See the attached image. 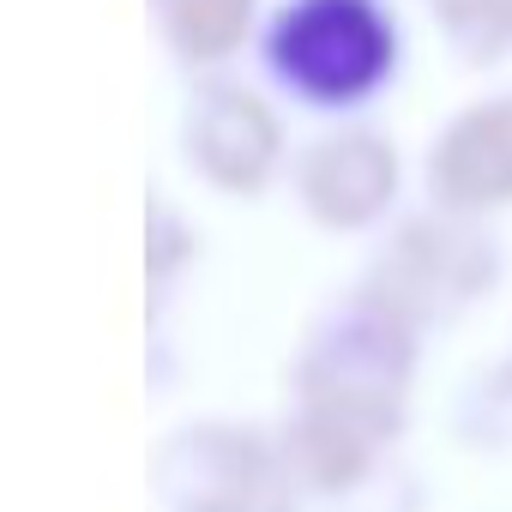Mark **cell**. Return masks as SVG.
Returning <instances> with one entry per match:
<instances>
[{"mask_svg": "<svg viewBox=\"0 0 512 512\" xmlns=\"http://www.w3.org/2000/svg\"><path fill=\"white\" fill-rule=\"evenodd\" d=\"M422 326H410L398 308H386L368 284H350L326 296L290 356V398L296 410H314L326 422H344L350 434L398 452L416 416V374H422Z\"/></svg>", "mask_w": 512, "mask_h": 512, "instance_id": "6da1fadb", "label": "cell"}, {"mask_svg": "<svg viewBox=\"0 0 512 512\" xmlns=\"http://www.w3.org/2000/svg\"><path fill=\"white\" fill-rule=\"evenodd\" d=\"M272 91L314 115H362L404 73V25L386 0H278L260 31Z\"/></svg>", "mask_w": 512, "mask_h": 512, "instance_id": "7a4b0ae2", "label": "cell"}, {"mask_svg": "<svg viewBox=\"0 0 512 512\" xmlns=\"http://www.w3.org/2000/svg\"><path fill=\"white\" fill-rule=\"evenodd\" d=\"M500 278H506V241L494 217H470L422 199L416 211H398L374 235L356 284H368L410 326L446 332L482 302H494Z\"/></svg>", "mask_w": 512, "mask_h": 512, "instance_id": "3957f363", "label": "cell"}, {"mask_svg": "<svg viewBox=\"0 0 512 512\" xmlns=\"http://www.w3.org/2000/svg\"><path fill=\"white\" fill-rule=\"evenodd\" d=\"M151 494L163 512H302L296 470L278 428L199 416L163 434L151 452Z\"/></svg>", "mask_w": 512, "mask_h": 512, "instance_id": "277c9868", "label": "cell"}, {"mask_svg": "<svg viewBox=\"0 0 512 512\" xmlns=\"http://www.w3.org/2000/svg\"><path fill=\"white\" fill-rule=\"evenodd\" d=\"M181 169L217 199H260L290 175V121L266 85L241 79L235 67L199 73L181 97L175 121Z\"/></svg>", "mask_w": 512, "mask_h": 512, "instance_id": "5b68a950", "label": "cell"}, {"mask_svg": "<svg viewBox=\"0 0 512 512\" xmlns=\"http://www.w3.org/2000/svg\"><path fill=\"white\" fill-rule=\"evenodd\" d=\"M404 151L374 121L320 127L290 157V199L326 235H380L404 211Z\"/></svg>", "mask_w": 512, "mask_h": 512, "instance_id": "8992f818", "label": "cell"}, {"mask_svg": "<svg viewBox=\"0 0 512 512\" xmlns=\"http://www.w3.org/2000/svg\"><path fill=\"white\" fill-rule=\"evenodd\" d=\"M422 193L446 211L506 217L512 211V85L458 103L422 151Z\"/></svg>", "mask_w": 512, "mask_h": 512, "instance_id": "52a82bcc", "label": "cell"}, {"mask_svg": "<svg viewBox=\"0 0 512 512\" xmlns=\"http://www.w3.org/2000/svg\"><path fill=\"white\" fill-rule=\"evenodd\" d=\"M145 13L187 79L235 67L266 31V0H145Z\"/></svg>", "mask_w": 512, "mask_h": 512, "instance_id": "ba28073f", "label": "cell"}, {"mask_svg": "<svg viewBox=\"0 0 512 512\" xmlns=\"http://www.w3.org/2000/svg\"><path fill=\"white\" fill-rule=\"evenodd\" d=\"M428 19L458 67H506L512 61V0H428Z\"/></svg>", "mask_w": 512, "mask_h": 512, "instance_id": "9c48e42d", "label": "cell"}, {"mask_svg": "<svg viewBox=\"0 0 512 512\" xmlns=\"http://www.w3.org/2000/svg\"><path fill=\"white\" fill-rule=\"evenodd\" d=\"M193 260H199V229H193V217L175 211L163 193H151L145 199V284L163 296V290H175L193 272Z\"/></svg>", "mask_w": 512, "mask_h": 512, "instance_id": "30bf717a", "label": "cell"}, {"mask_svg": "<svg viewBox=\"0 0 512 512\" xmlns=\"http://www.w3.org/2000/svg\"><path fill=\"white\" fill-rule=\"evenodd\" d=\"M500 374H506V386H512V344H506V356H500Z\"/></svg>", "mask_w": 512, "mask_h": 512, "instance_id": "8fae6325", "label": "cell"}]
</instances>
